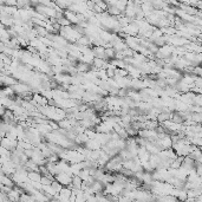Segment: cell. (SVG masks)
<instances>
[{
    "label": "cell",
    "mask_w": 202,
    "mask_h": 202,
    "mask_svg": "<svg viewBox=\"0 0 202 202\" xmlns=\"http://www.w3.org/2000/svg\"><path fill=\"white\" fill-rule=\"evenodd\" d=\"M8 197H10V200L13 202H17L20 199V194H19L18 190H11L10 193H8Z\"/></svg>",
    "instance_id": "6da1fadb"
},
{
    "label": "cell",
    "mask_w": 202,
    "mask_h": 202,
    "mask_svg": "<svg viewBox=\"0 0 202 202\" xmlns=\"http://www.w3.org/2000/svg\"><path fill=\"white\" fill-rule=\"evenodd\" d=\"M50 187H51V188L56 191V194H59L60 190L63 189V186H62L58 181H56V180H54V181H52V183H51V186H50Z\"/></svg>",
    "instance_id": "7a4b0ae2"
},
{
    "label": "cell",
    "mask_w": 202,
    "mask_h": 202,
    "mask_svg": "<svg viewBox=\"0 0 202 202\" xmlns=\"http://www.w3.org/2000/svg\"><path fill=\"white\" fill-rule=\"evenodd\" d=\"M29 177L32 178L33 181H40V177H42V175L39 174V172H32L29 174Z\"/></svg>",
    "instance_id": "3957f363"
}]
</instances>
